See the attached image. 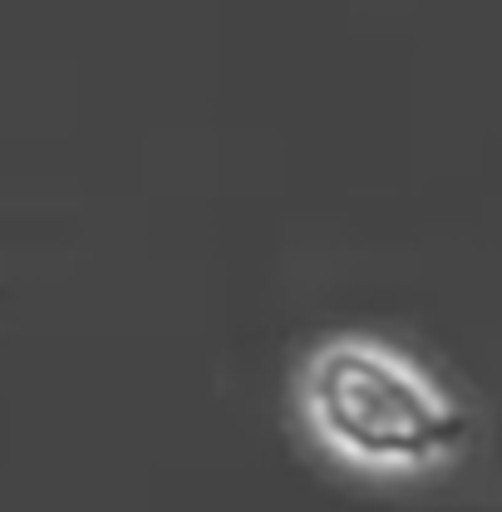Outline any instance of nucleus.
I'll use <instances>...</instances> for the list:
<instances>
[{
    "mask_svg": "<svg viewBox=\"0 0 502 512\" xmlns=\"http://www.w3.org/2000/svg\"><path fill=\"white\" fill-rule=\"evenodd\" d=\"M291 404L325 458L375 483H419L473 444V414L448 384L384 335L315 340L291 375Z\"/></svg>",
    "mask_w": 502,
    "mask_h": 512,
    "instance_id": "f257e3e1",
    "label": "nucleus"
}]
</instances>
